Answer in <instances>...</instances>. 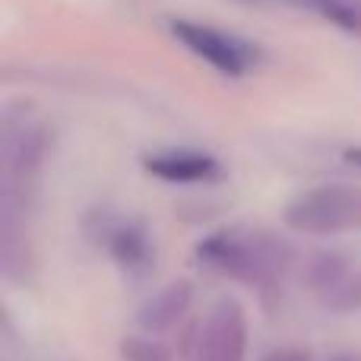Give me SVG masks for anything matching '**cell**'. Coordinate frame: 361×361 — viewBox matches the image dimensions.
<instances>
[{
	"label": "cell",
	"instance_id": "obj_1",
	"mask_svg": "<svg viewBox=\"0 0 361 361\" xmlns=\"http://www.w3.org/2000/svg\"><path fill=\"white\" fill-rule=\"evenodd\" d=\"M200 257L225 276L254 282V286H269L286 269L288 247L279 238L267 235V231L231 228V231H219L209 241L200 244Z\"/></svg>",
	"mask_w": 361,
	"mask_h": 361
},
{
	"label": "cell",
	"instance_id": "obj_2",
	"mask_svg": "<svg viewBox=\"0 0 361 361\" xmlns=\"http://www.w3.org/2000/svg\"><path fill=\"white\" fill-rule=\"evenodd\" d=\"M282 219L298 235H343L361 228V190L349 184H320L298 193Z\"/></svg>",
	"mask_w": 361,
	"mask_h": 361
},
{
	"label": "cell",
	"instance_id": "obj_3",
	"mask_svg": "<svg viewBox=\"0 0 361 361\" xmlns=\"http://www.w3.org/2000/svg\"><path fill=\"white\" fill-rule=\"evenodd\" d=\"M247 358V317L235 298H222L206 314L193 361H244Z\"/></svg>",
	"mask_w": 361,
	"mask_h": 361
},
{
	"label": "cell",
	"instance_id": "obj_4",
	"mask_svg": "<svg viewBox=\"0 0 361 361\" xmlns=\"http://www.w3.org/2000/svg\"><path fill=\"white\" fill-rule=\"evenodd\" d=\"M171 35L184 44L190 54H197L200 61H206L209 67H216L225 76H241L250 67L254 54L247 51V44L235 42L225 32H216L209 25L190 23V19H171Z\"/></svg>",
	"mask_w": 361,
	"mask_h": 361
},
{
	"label": "cell",
	"instance_id": "obj_5",
	"mask_svg": "<svg viewBox=\"0 0 361 361\" xmlns=\"http://www.w3.org/2000/svg\"><path fill=\"white\" fill-rule=\"evenodd\" d=\"M307 282L330 311H361V267L343 254H317L307 267Z\"/></svg>",
	"mask_w": 361,
	"mask_h": 361
},
{
	"label": "cell",
	"instance_id": "obj_6",
	"mask_svg": "<svg viewBox=\"0 0 361 361\" xmlns=\"http://www.w3.org/2000/svg\"><path fill=\"white\" fill-rule=\"evenodd\" d=\"M143 165L149 175L169 180V184H206L222 175V165L197 149H165L156 156H146Z\"/></svg>",
	"mask_w": 361,
	"mask_h": 361
},
{
	"label": "cell",
	"instance_id": "obj_7",
	"mask_svg": "<svg viewBox=\"0 0 361 361\" xmlns=\"http://www.w3.org/2000/svg\"><path fill=\"white\" fill-rule=\"evenodd\" d=\"M193 305V286L187 279H171L169 286H162L156 295L143 301L140 307V326L146 333H169L175 330L180 320L187 317Z\"/></svg>",
	"mask_w": 361,
	"mask_h": 361
},
{
	"label": "cell",
	"instance_id": "obj_8",
	"mask_svg": "<svg viewBox=\"0 0 361 361\" xmlns=\"http://www.w3.org/2000/svg\"><path fill=\"white\" fill-rule=\"evenodd\" d=\"M121 358L124 361H175L171 349L156 339V333H130L121 339Z\"/></svg>",
	"mask_w": 361,
	"mask_h": 361
},
{
	"label": "cell",
	"instance_id": "obj_9",
	"mask_svg": "<svg viewBox=\"0 0 361 361\" xmlns=\"http://www.w3.org/2000/svg\"><path fill=\"white\" fill-rule=\"evenodd\" d=\"M111 254L118 257L121 267H143L146 260V238L130 225H121L111 235Z\"/></svg>",
	"mask_w": 361,
	"mask_h": 361
},
{
	"label": "cell",
	"instance_id": "obj_10",
	"mask_svg": "<svg viewBox=\"0 0 361 361\" xmlns=\"http://www.w3.org/2000/svg\"><path fill=\"white\" fill-rule=\"evenodd\" d=\"M314 4V10L320 13V16H326L330 23H339V25H345V29H358L361 25V16L352 6H345V4H339V0H311Z\"/></svg>",
	"mask_w": 361,
	"mask_h": 361
},
{
	"label": "cell",
	"instance_id": "obj_11",
	"mask_svg": "<svg viewBox=\"0 0 361 361\" xmlns=\"http://www.w3.org/2000/svg\"><path fill=\"white\" fill-rule=\"evenodd\" d=\"M260 361H314V355L301 345H282V349H273L267 352Z\"/></svg>",
	"mask_w": 361,
	"mask_h": 361
},
{
	"label": "cell",
	"instance_id": "obj_12",
	"mask_svg": "<svg viewBox=\"0 0 361 361\" xmlns=\"http://www.w3.org/2000/svg\"><path fill=\"white\" fill-rule=\"evenodd\" d=\"M326 361H361V352H336V355H330Z\"/></svg>",
	"mask_w": 361,
	"mask_h": 361
},
{
	"label": "cell",
	"instance_id": "obj_13",
	"mask_svg": "<svg viewBox=\"0 0 361 361\" xmlns=\"http://www.w3.org/2000/svg\"><path fill=\"white\" fill-rule=\"evenodd\" d=\"M345 159H349L352 165H358V169H361V146H358V149H349V152H345Z\"/></svg>",
	"mask_w": 361,
	"mask_h": 361
},
{
	"label": "cell",
	"instance_id": "obj_14",
	"mask_svg": "<svg viewBox=\"0 0 361 361\" xmlns=\"http://www.w3.org/2000/svg\"><path fill=\"white\" fill-rule=\"evenodd\" d=\"M238 4H260V0H238Z\"/></svg>",
	"mask_w": 361,
	"mask_h": 361
}]
</instances>
